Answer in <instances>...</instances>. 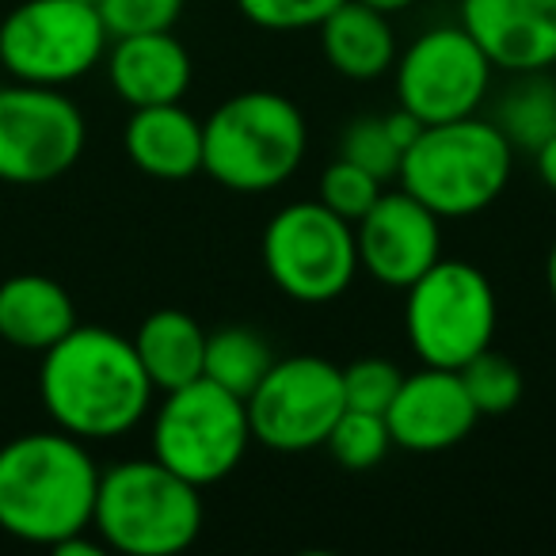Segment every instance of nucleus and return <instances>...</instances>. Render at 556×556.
<instances>
[{
	"mask_svg": "<svg viewBox=\"0 0 556 556\" xmlns=\"http://www.w3.org/2000/svg\"><path fill=\"white\" fill-rule=\"evenodd\" d=\"M153 381L126 336L100 325H77L42 351L39 396L58 431L85 442H108L134 431L153 404Z\"/></svg>",
	"mask_w": 556,
	"mask_h": 556,
	"instance_id": "f257e3e1",
	"label": "nucleus"
},
{
	"mask_svg": "<svg viewBox=\"0 0 556 556\" xmlns=\"http://www.w3.org/2000/svg\"><path fill=\"white\" fill-rule=\"evenodd\" d=\"M100 465L85 439L31 431L0 446V530L27 545L54 548L92 530Z\"/></svg>",
	"mask_w": 556,
	"mask_h": 556,
	"instance_id": "f03ea898",
	"label": "nucleus"
},
{
	"mask_svg": "<svg viewBox=\"0 0 556 556\" xmlns=\"http://www.w3.org/2000/svg\"><path fill=\"white\" fill-rule=\"evenodd\" d=\"M309 130L290 96L252 88L202 118V172L225 191L260 194L282 187L305 161Z\"/></svg>",
	"mask_w": 556,
	"mask_h": 556,
	"instance_id": "7ed1b4c3",
	"label": "nucleus"
},
{
	"mask_svg": "<svg viewBox=\"0 0 556 556\" xmlns=\"http://www.w3.org/2000/svg\"><path fill=\"white\" fill-rule=\"evenodd\" d=\"M202 488L156 457H130L100 472L92 530L126 556H176L202 530Z\"/></svg>",
	"mask_w": 556,
	"mask_h": 556,
	"instance_id": "20e7f679",
	"label": "nucleus"
},
{
	"mask_svg": "<svg viewBox=\"0 0 556 556\" xmlns=\"http://www.w3.org/2000/svg\"><path fill=\"white\" fill-rule=\"evenodd\" d=\"M515 149L492 118H454L424 126L404 149L401 187L439 217H472L510 184Z\"/></svg>",
	"mask_w": 556,
	"mask_h": 556,
	"instance_id": "39448f33",
	"label": "nucleus"
},
{
	"mask_svg": "<svg viewBox=\"0 0 556 556\" xmlns=\"http://www.w3.org/2000/svg\"><path fill=\"white\" fill-rule=\"evenodd\" d=\"M404 294V332L424 366L462 370L472 355L492 348L500 302L480 267L465 260H439Z\"/></svg>",
	"mask_w": 556,
	"mask_h": 556,
	"instance_id": "423d86ee",
	"label": "nucleus"
},
{
	"mask_svg": "<svg viewBox=\"0 0 556 556\" xmlns=\"http://www.w3.org/2000/svg\"><path fill=\"white\" fill-rule=\"evenodd\" d=\"M248 442L252 424L244 401L210 378L168 389L153 416V457L194 488L229 477L248 454Z\"/></svg>",
	"mask_w": 556,
	"mask_h": 556,
	"instance_id": "0eeeda50",
	"label": "nucleus"
},
{
	"mask_svg": "<svg viewBox=\"0 0 556 556\" xmlns=\"http://www.w3.org/2000/svg\"><path fill=\"white\" fill-rule=\"evenodd\" d=\"M263 267L278 294L302 305H328L355 282V225L336 217L325 202H290L263 229Z\"/></svg>",
	"mask_w": 556,
	"mask_h": 556,
	"instance_id": "6e6552de",
	"label": "nucleus"
},
{
	"mask_svg": "<svg viewBox=\"0 0 556 556\" xmlns=\"http://www.w3.org/2000/svg\"><path fill=\"white\" fill-rule=\"evenodd\" d=\"M100 9L80 0H24L0 24V70L24 85L62 88L96 70L108 50Z\"/></svg>",
	"mask_w": 556,
	"mask_h": 556,
	"instance_id": "1a4fd4ad",
	"label": "nucleus"
},
{
	"mask_svg": "<svg viewBox=\"0 0 556 556\" xmlns=\"http://www.w3.org/2000/svg\"><path fill=\"white\" fill-rule=\"evenodd\" d=\"M252 439L278 454H305L325 446L328 431L348 408L343 370L317 355L275 358L244 401Z\"/></svg>",
	"mask_w": 556,
	"mask_h": 556,
	"instance_id": "9d476101",
	"label": "nucleus"
},
{
	"mask_svg": "<svg viewBox=\"0 0 556 556\" xmlns=\"http://www.w3.org/2000/svg\"><path fill=\"white\" fill-rule=\"evenodd\" d=\"M492 73V58L462 24L434 27L419 35L404 54H396V103L424 126L469 118L488 100Z\"/></svg>",
	"mask_w": 556,
	"mask_h": 556,
	"instance_id": "9b49d317",
	"label": "nucleus"
},
{
	"mask_svg": "<svg viewBox=\"0 0 556 556\" xmlns=\"http://www.w3.org/2000/svg\"><path fill=\"white\" fill-rule=\"evenodd\" d=\"M88 126L62 88L16 85L0 88V179L50 184L85 153Z\"/></svg>",
	"mask_w": 556,
	"mask_h": 556,
	"instance_id": "f8f14e48",
	"label": "nucleus"
},
{
	"mask_svg": "<svg viewBox=\"0 0 556 556\" xmlns=\"http://www.w3.org/2000/svg\"><path fill=\"white\" fill-rule=\"evenodd\" d=\"M355 244L366 275L389 290H408L442 260V217L404 187L381 191V199L355 222Z\"/></svg>",
	"mask_w": 556,
	"mask_h": 556,
	"instance_id": "ddd939ff",
	"label": "nucleus"
},
{
	"mask_svg": "<svg viewBox=\"0 0 556 556\" xmlns=\"http://www.w3.org/2000/svg\"><path fill=\"white\" fill-rule=\"evenodd\" d=\"M477 408L462 386V374L424 366L416 374H404L393 404L386 408V424L393 434V446L412 454H439L457 442H465L477 427Z\"/></svg>",
	"mask_w": 556,
	"mask_h": 556,
	"instance_id": "4468645a",
	"label": "nucleus"
},
{
	"mask_svg": "<svg viewBox=\"0 0 556 556\" xmlns=\"http://www.w3.org/2000/svg\"><path fill=\"white\" fill-rule=\"evenodd\" d=\"M462 27L495 70L541 73L556 65V0H462Z\"/></svg>",
	"mask_w": 556,
	"mask_h": 556,
	"instance_id": "2eb2a0df",
	"label": "nucleus"
},
{
	"mask_svg": "<svg viewBox=\"0 0 556 556\" xmlns=\"http://www.w3.org/2000/svg\"><path fill=\"white\" fill-rule=\"evenodd\" d=\"M191 54L172 31L126 35L115 39L108 54V77L118 100L134 108H156V103H179L191 88Z\"/></svg>",
	"mask_w": 556,
	"mask_h": 556,
	"instance_id": "dca6fc26",
	"label": "nucleus"
},
{
	"mask_svg": "<svg viewBox=\"0 0 556 556\" xmlns=\"http://www.w3.org/2000/svg\"><path fill=\"white\" fill-rule=\"evenodd\" d=\"M126 156L153 179H191L202 172V118L184 103L134 108L123 134Z\"/></svg>",
	"mask_w": 556,
	"mask_h": 556,
	"instance_id": "f3484780",
	"label": "nucleus"
},
{
	"mask_svg": "<svg viewBox=\"0 0 556 556\" xmlns=\"http://www.w3.org/2000/svg\"><path fill=\"white\" fill-rule=\"evenodd\" d=\"M77 328L70 290L50 275H12L0 282V340L16 351H50Z\"/></svg>",
	"mask_w": 556,
	"mask_h": 556,
	"instance_id": "a211bd4d",
	"label": "nucleus"
},
{
	"mask_svg": "<svg viewBox=\"0 0 556 556\" xmlns=\"http://www.w3.org/2000/svg\"><path fill=\"white\" fill-rule=\"evenodd\" d=\"M325 62L348 80H378L393 70L396 39L389 16L363 0H343L340 9L320 20Z\"/></svg>",
	"mask_w": 556,
	"mask_h": 556,
	"instance_id": "6ab92c4d",
	"label": "nucleus"
},
{
	"mask_svg": "<svg viewBox=\"0 0 556 556\" xmlns=\"http://www.w3.org/2000/svg\"><path fill=\"white\" fill-rule=\"evenodd\" d=\"M134 351L146 366L156 393H168L187 381L202 378V358H206V332L184 309H156L134 332Z\"/></svg>",
	"mask_w": 556,
	"mask_h": 556,
	"instance_id": "aec40b11",
	"label": "nucleus"
},
{
	"mask_svg": "<svg viewBox=\"0 0 556 556\" xmlns=\"http://www.w3.org/2000/svg\"><path fill=\"white\" fill-rule=\"evenodd\" d=\"M510 141V149L538 153L556 134V85L541 73H518L515 85L503 92L500 111L492 118Z\"/></svg>",
	"mask_w": 556,
	"mask_h": 556,
	"instance_id": "412c9836",
	"label": "nucleus"
},
{
	"mask_svg": "<svg viewBox=\"0 0 556 556\" xmlns=\"http://www.w3.org/2000/svg\"><path fill=\"white\" fill-rule=\"evenodd\" d=\"M275 355H270L267 340L252 328H217L206 332V358H202V378L217 381L222 389L237 393L248 401L260 378L270 370Z\"/></svg>",
	"mask_w": 556,
	"mask_h": 556,
	"instance_id": "4be33fe9",
	"label": "nucleus"
},
{
	"mask_svg": "<svg viewBox=\"0 0 556 556\" xmlns=\"http://www.w3.org/2000/svg\"><path fill=\"white\" fill-rule=\"evenodd\" d=\"M325 450L332 454V462L348 472H366L378 469L393 450V434H389L386 416L363 408H343L340 419L332 424L325 439Z\"/></svg>",
	"mask_w": 556,
	"mask_h": 556,
	"instance_id": "5701e85b",
	"label": "nucleus"
},
{
	"mask_svg": "<svg viewBox=\"0 0 556 556\" xmlns=\"http://www.w3.org/2000/svg\"><path fill=\"white\" fill-rule=\"evenodd\" d=\"M457 374H462V386H465V393H469L477 416H507V412L518 408V401H522V393H526L518 363H510L507 355H500V351H492V348L472 355Z\"/></svg>",
	"mask_w": 556,
	"mask_h": 556,
	"instance_id": "b1692460",
	"label": "nucleus"
},
{
	"mask_svg": "<svg viewBox=\"0 0 556 556\" xmlns=\"http://www.w3.org/2000/svg\"><path fill=\"white\" fill-rule=\"evenodd\" d=\"M340 156L378 176L381 184H389L401 176L404 149L393 141L386 118H355L340 138Z\"/></svg>",
	"mask_w": 556,
	"mask_h": 556,
	"instance_id": "393cba45",
	"label": "nucleus"
},
{
	"mask_svg": "<svg viewBox=\"0 0 556 556\" xmlns=\"http://www.w3.org/2000/svg\"><path fill=\"white\" fill-rule=\"evenodd\" d=\"M381 191H386V184H381L378 176H370L366 168H358V164H351L340 156V161L328 164L325 176H320V199L317 202H325L336 217H343V222L355 225L358 217H363L366 210L381 199Z\"/></svg>",
	"mask_w": 556,
	"mask_h": 556,
	"instance_id": "a878e982",
	"label": "nucleus"
},
{
	"mask_svg": "<svg viewBox=\"0 0 556 556\" xmlns=\"http://www.w3.org/2000/svg\"><path fill=\"white\" fill-rule=\"evenodd\" d=\"M343 370V401L348 408H363V412H378L386 416V408L393 404L396 389L404 381V370L389 358H358Z\"/></svg>",
	"mask_w": 556,
	"mask_h": 556,
	"instance_id": "bb28decb",
	"label": "nucleus"
},
{
	"mask_svg": "<svg viewBox=\"0 0 556 556\" xmlns=\"http://www.w3.org/2000/svg\"><path fill=\"white\" fill-rule=\"evenodd\" d=\"M96 9L111 39H126V35L172 31L184 16V0H100Z\"/></svg>",
	"mask_w": 556,
	"mask_h": 556,
	"instance_id": "cd10ccee",
	"label": "nucleus"
},
{
	"mask_svg": "<svg viewBox=\"0 0 556 556\" xmlns=\"http://www.w3.org/2000/svg\"><path fill=\"white\" fill-rule=\"evenodd\" d=\"M343 0H237L240 16L263 31H309Z\"/></svg>",
	"mask_w": 556,
	"mask_h": 556,
	"instance_id": "c85d7f7f",
	"label": "nucleus"
},
{
	"mask_svg": "<svg viewBox=\"0 0 556 556\" xmlns=\"http://www.w3.org/2000/svg\"><path fill=\"white\" fill-rule=\"evenodd\" d=\"M386 126H389V134H393V141L401 149H408L412 141L419 138V130H424V123H419L416 115H408L404 108H396L393 115H386Z\"/></svg>",
	"mask_w": 556,
	"mask_h": 556,
	"instance_id": "c756f323",
	"label": "nucleus"
},
{
	"mask_svg": "<svg viewBox=\"0 0 556 556\" xmlns=\"http://www.w3.org/2000/svg\"><path fill=\"white\" fill-rule=\"evenodd\" d=\"M533 164H538V179L556 194V134L533 153Z\"/></svg>",
	"mask_w": 556,
	"mask_h": 556,
	"instance_id": "7c9ffc66",
	"label": "nucleus"
},
{
	"mask_svg": "<svg viewBox=\"0 0 556 556\" xmlns=\"http://www.w3.org/2000/svg\"><path fill=\"white\" fill-rule=\"evenodd\" d=\"M363 4H370V9L386 12V16H393V12L408 9V4H416V0H363Z\"/></svg>",
	"mask_w": 556,
	"mask_h": 556,
	"instance_id": "2f4dec72",
	"label": "nucleus"
},
{
	"mask_svg": "<svg viewBox=\"0 0 556 556\" xmlns=\"http://www.w3.org/2000/svg\"><path fill=\"white\" fill-rule=\"evenodd\" d=\"M545 287L556 302V240H553V248H548V260H545Z\"/></svg>",
	"mask_w": 556,
	"mask_h": 556,
	"instance_id": "473e14b6",
	"label": "nucleus"
},
{
	"mask_svg": "<svg viewBox=\"0 0 556 556\" xmlns=\"http://www.w3.org/2000/svg\"><path fill=\"white\" fill-rule=\"evenodd\" d=\"M80 4H92V9H96V4H100V0H80Z\"/></svg>",
	"mask_w": 556,
	"mask_h": 556,
	"instance_id": "72a5a7b5",
	"label": "nucleus"
}]
</instances>
